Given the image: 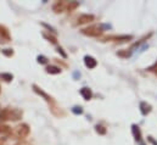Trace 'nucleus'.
I'll use <instances>...</instances> for the list:
<instances>
[{
    "label": "nucleus",
    "instance_id": "f257e3e1",
    "mask_svg": "<svg viewBox=\"0 0 157 145\" xmlns=\"http://www.w3.org/2000/svg\"><path fill=\"white\" fill-rule=\"evenodd\" d=\"M29 131H31V129H29V126H28V125L22 123V125L17 126V127L14 129L12 134H14V137H15L16 139H25L26 137H28Z\"/></svg>",
    "mask_w": 157,
    "mask_h": 145
},
{
    "label": "nucleus",
    "instance_id": "f03ea898",
    "mask_svg": "<svg viewBox=\"0 0 157 145\" xmlns=\"http://www.w3.org/2000/svg\"><path fill=\"white\" fill-rule=\"evenodd\" d=\"M82 33L84 35H88V37H99V35H101L102 31L99 26H90L88 28L82 29Z\"/></svg>",
    "mask_w": 157,
    "mask_h": 145
},
{
    "label": "nucleus",
    "instance_id": "7ed1b4c3",
    "mask_svg": "<svg viewBox=\"0 0 157 145\" xmlns=\"http://www.w3.org/2000/svg\"><path fill=\"white\" fill-rule=\"evenodd\" d=\"M33 89H34V91H35L37 94L41 95L43 98L45 99V100H47V101H48L49 104H51V105H54V104H55V100H54V99L51 98V96H50V95H48V94H47L45 91H43V90H41V89H40V88L38 87V85H35V84H34V85H33Z\"/></svg>",
    "mask_w": 157,
    "mask_h": 145
},
{
    "label": "nucleus",
    "instance_id": "20e7f679",
    "mask_svg": "<svg viewBox=\"0 0 157 145\" xmlns=\"http://www.w3.org/2000/svg\"><path fill=\"white\" fill-rule=\"evenodd\" d=\"M94 16L93 15H89V14H84V15H80L78 18H77V22L76 25H85V23H89L94 21Z\"/></svg>",
    "mask_w": 157,
    "mask_h": 145
},
{
    "label": "nucleus",
    "instance_id": "39448f33",
    "mask_svg": "<svg viewBox=\"0 0 157 145\" xmlns=\"http://www.w3.org/2000/svg\"><path fill=\"white\" fill-rule=\"evenodd\" d=\"M53 10H54V12H56V14L63 12L65 10H67V3H65V2H57V3L54 4Z\"/></svg>",
    "mask_w": 157,
    "mask_h": 145
},
{
    "label": "nucleus",
    "instance_id": "423d86ee",
    "mask_svg": "<svg viewBox=\"0 0 157 145\" xmlns=\"http://www.w3.org/2000/svg\"><path fill=\"white\" fill-rule=\"evenodd\" d=\"M9 119H11V109L6 107L0 111V122H5Z\"/></svg>",
    "mask_w": 157,
    "mask_h": 145
},
{
    "label": "nucleus",
    "instance_id": "0eeeda50",
    "mask_svg": "<svg viewBox=\"0 0 157 145\" xmlns=\"http://www.w3.org/2000/svg\"><path fill=\"white\" fill-rule=\"evenodd\" d=\"M84 63H85V66L88 67V68H95L96 67V65H98V61L93 57V56H85L84 57Z\"/></svg>",
    "mask_w": 157,
    "mask_h": 145
},
{
    "label": "nucleus",
    "instance_id": "6e6552de",
    "mask_svg": "<svg viewBox=\"0 0 157 145\" xmlns=\"http://www.w3.org/2000/svg\"><path fill=\"white\" fill-rule=\"evenodd\" d=\"M0 38H2L4 42H10V39H11L8 28L5 26H2V25H0Z\"/></svg>",
    "mask_w": 157,
    "mask_h": 145
},
{
    "label": "nucleus",
    "instance_id": "1a4fd4ad",
    "mask_svg": "<svg viewBox=\"0 0 157 145\" xmlns=\"http://www.w3.org/2000/svg\"><path fill=\"white\" fill-rule=\"evenodd\" d=\"M80 95L84 98V100H90L92 96H93V93L89 88H82L80 89Z\"/></svg>",
    "mask_w": 157,
    "mask_h": 145
},
{
    "label": "nucleus",
    "instance_id": "9d476101",
    "mask_svg": "<svg viewBox=\"0 0 157 145\" xmlns=\"http://www.w3.org/2000/svg\"><path fill=\"white\" fill-rule=\"evenodd\" d=\"M47 72L50 75H59V73H61V68L57 67V66H48Z\"/></svg>",
    "mask_w": 157,
    "mask_h": 145
},
{
    "label": "nucleus",
    "instance_id": "9b49d317",
    "mask_svg": "<svg viewBox=\"0 0 157 145\" xmlns=\"http://www.w3.org/2000/svg\"><path fill=\"white\" fill-rule=\"evenodd\" d=\"M140 111H141V113H143L144 116H146V115L151 111V105H149V104H146V103H141V104H140Z\"/></svg>",
    "mask_w": 157,
    "mask_h": 145
},
{
    "label": "nucleus",
    "instance_id": "f8f14e48",
    "mask_svg": "<svg viewBox=\"0 0 157 145\" xmlns=\"http://www.w3.org/2000/svg\"><path fill=\"white\" fill-rule=\"evenodd\" d=\"M131 131H133V134H134V137H135L137 140H140V139H141V133H140V129H139L138 126L133 125V126H131Z\"/></svg>",
    "mask_w": 157,
    "mask_h": 145
},
{
    "label": "nucleus",
    "instance_id": "ddd939ff",
    "mask_svg": "<svg viewBox=\"0 0 157 145\" xmlns=\"http://www.w3.org/2000/svg\"><path fill=\"white\" fill-rule=\"evenodd\" d=\"M11 132V128L5 125H0V134H8Z\"/></svg>",
    "mask_w": 157,
    "mask_h": 145
},
{
    "label": "nucleus",
    "instance_id": "4468645a",
    "mask_svg": "<svg viewBox=\"0 0 157 145\" xmlns=\"http://www.w3.org/2000/svg\"><path fill=\"white\" fill-rule=\"evenodd\" d=\"M78 5H79V4H78V3H76V2H72V3L70 2L68 4H67V11H72V10H74Z\"/></svg>",
    "mask_w": 157,
    "mask_h": 145
},
{
    "label": "nucleus",
    "instance_id": "2eb2a0df",
    "mask_svg": "<svg viewBox=\"0 0 157 145\" xmlns=\"http://www.w3.org/2000/svg\"><path fill=\"white\" fill-rule=\"evenodd\" d=\"M0 78H3V79L6 81V82H10V81H12V75H9V73H2V75H0Z\"/></svg>",
    "mask_w": 157,
    "mask_h": 145
},
{
    "label": "nucleus",
    "instance_id": "dca6fc26",
    "mask_svg": "<svg viewBox=\"0 0 157 145\" xmlns=\"http://www.w3.org/2000/svg\"><path fill=\"white\" fill-rule=\"evenodd\" d=\"M43 35L45 37L49 42H51L53 44H56V38H55V37H51V35H49V34H47V33H43Z\"/></svg>",
    "mask_w": 157,
    "mask_h": 145
},
{
    "label": "nucleus",
    "instance_id": "f3484780",
    "mask_svg": "<svg viewBox=\"0 0 157 145\" xmlns=\"http://www.w3.org/2000/svg\"><path fill=\"white\" fill-rule=\"evenodd\" d=\"M95 128H96V132H98L99 134H105V133H106V129H105V127H102V126H99V125H98Z\"/></svg>",
    "mask_w": 157,
    "mask_h": 145
},
{
    "label": "nucleus",
    "instance_id": "a211bd4d",
    "mask_svg": "<svg viewBox=\"0 0 157 145\" xmlns=\"http://www.w3.org/2000/svg\"><path fill=\"white\" fill-rule=\"evenodd\" d=\"M72 111H73L76 115H80V113H83V109H82L80 106H79V107H78V106L73 107V109H72Z\"/></svg>",
    "mask_w": 157,
    "mask_h": 145
},
{
    "label": "nucleus",
    "instance_id": "6ab92c4d",
    "mask_svg": "<svg viewBox=\"0 0 157 145\" xmlns=\"http://www.w3.org/2000/svg\"><path fill=\"white\" fill-rule=\"evenodd\" d=\"M3 54L10 57V56H12V55H14V51H12V49H5V50H3Z\"/></svg>",
    "mask_w": 157,
    "mask_h": 145
},
{
    "label": "nucleus",
    "instance_id": "aec40b11",
    "mask_svg": "<svg viewBox=\"0 0 157 145\" xmlns=\"http://www.w3.org/2000/svg\"><path fill=\"white\" fill-rule=\"evenodd\" d=\"M38 62L39 63H48V59L45 56H38Z\"/></svg>",
    "mask_w": 157,
    "mask_h": 145
},
{
    "label": "nucleus",
    "instance_id": "412c9836",
    "mask_svg": "<svg viewBox=\"0 0 157 145\" xmlns=\"http://www.w3.org/2000/svg\"><path fill=\"white\" fill-rule=\"evenodd\" d=\"M0 145H6V139L5 138H0Z\"/></svg>",
    "mask_w": 157,
    "mask_h": 145
},
{
    "label": "nucleus",
    "instance_id": "4be33fe9",
    "mask_svg": "<svg viewBox=\"0 0 157 145\" xmlns=\"http://www.w3.org/2000/svg\"><path fill=\"white\" fill-rule=\"evenodd\" d=\"M57 51H59V53H61V54H62V56H63V57H66V56H67V55H66V54H65V53H63V51H62V49H61V48H59V49H57Z\"/></svg>",
    "mask_w": 157,
    "mask_h": 145
},
{
    "label": "nucleus",
    "instance_id": "5701e85b",
    "mask_svg": "<svg viewBox=\"0 0 157 145\" xmlns=\"http://www.w3.org/2000/svg\"><path fill=\"white\" fill-rule=\"evenodd\" d=\"M17 145H29V144H25V143H23V144H17Z\"/></svg>",
    "mask_w": 157,
    "mask_h": 145
},
{
    "label": "nucleus",
    "instance_id": "b1692460",
    "mask_svg": "<svg viewBox=\"0 0 157 145\" xmlns=\"http://www.w3.org/2000/svg\"><path fill=\"white\" fill-rule=\"evenodd\" d=\"M156 67H157V62H156V65H155V66L152 67V68H156ZM152 68H151V69H152Z\"/></svg>",
    "mask_w": 157,
    "mask_h": 145
}]
</instances>
